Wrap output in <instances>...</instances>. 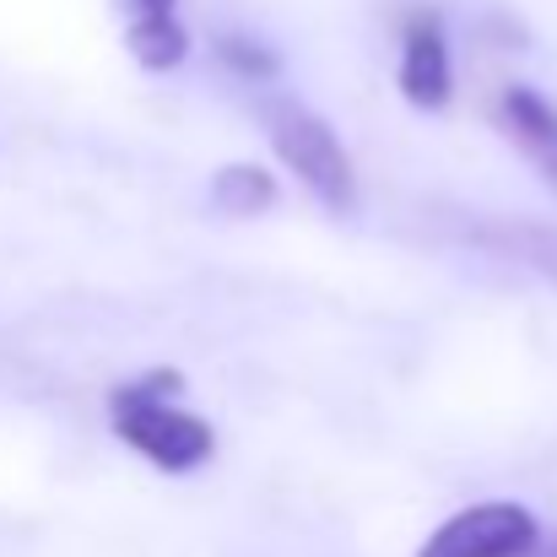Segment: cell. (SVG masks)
I'll use <instances>...</instances> for the list:
<instances>
[{"mask_svg":"<svg viewBox=\"0 0 557 557\" xmlns=\"http://www.w3.org/2000/svg\"><path fill=\"white\" fill-rule=\"evenodd\" d=\"M504 238H509V249H515L520 260H531L536 271H547L557 282V233L553 227H525V222H515V227H504Z\"/></svg>","mask_w":557,"mask_h":557,"instance_id":"8","label":"cell"},{"mask_svg":"<svg viewBox=\"0 0 557 557\" xmlns=\"http://www.w3.org/2000/svg\"><path fill=\"white\" fill-rule=\"evenodd\" d=\"M174 389V373L158 369L141 384H125L114 389L109 411H114V433L141 449L158 471H195L206 455H211V428L200 417H189L180 406H169L163 395Z\"/></svg>","mask_w":557,"mask_h":557,"instance_id":"1","label":"cell"},{"mask_svg":"<svg viewBox=\"0 0 557 557\" xmlns=\"http://www.w3.org/2000/svg\"><path fill=\"white\" fill-rule=\"evenodd\" d=\"M265 131H271L276 158L304 180V189L314 200H325L331 211H347L352 206V195H358L352 158H347V147L336 141V131L320 114H309L298 103H271L265 109Z\"/></svg>","mask_w":557,"mask_h":557,"instance_id":"2","label":"cell"},{"mask_svg":"<svg viewBox=\"0 0 557 557\" xmlns=\"http://www.w3.org/2000/svg\"><path fill=\"white\" fill-rule=\"evenodd\" d=\"M222 60H233L244 76H265V71L276 65V54H265V49H255V44H244V38H222Z\"/></svg>","mask_w":557,"mask_h":557,"instance_id":"9","label":"cell"},{"mask_svg":"<svg viewBox=\"0 0 557 557\" xmlns=\"http://www.w3.org/2000/svg\"><path fill=\"white\" fill-rule=\"evenodd\" d=\"M547 169H553V180H557V147H553V152H547Z\"/></svg>","mask_w":557,"mask_h":557,"instance_id":"11","label":"cell"},{"mask_svg":"<svg viewBox=\"0 0 557 557\" xmlns=\"http://www.w3.org/2000/svg\"><path fill=\"white\" fill-rule=\"evenodd\" d=\"M131 49H136L141 65L174 71V65L189 54V33L174 22V11H141L136 27H131Z\"/></svg>","mask_w":557,"mask_h":557,"instance_id":"5","label":"cell"},{"mask_svg":"<svg viewBox=\"0 0 557 557\" xmlns=\"http://www.w3.org/2000/svg\"><path fill=\"white\" fill-rule=\"evenodd\" d=\"M542 542L531 509L520 504H471L444 520L417 557H531Z\"/></svg>","mask_w":557,"mask_h":557,"instance_id":"3","label":"cell"},{"mask_svg":"<svg viewBox=\"0 0 557 557\" xmlns=\"http://www.w3.org/2000/svg\"><path fill=\"white\" fill-rule=\"evenodd\" d=\"M531 557H557V547H547V553H531Z\"/></svg>","mask_w":557,"mask_h":557,"instance_id":"12","label":"cell"},{"mask_svg":"<svg viewBox=\"0 0 557 557\" xmlns=\"http://www.w3.org/2000/svg\"><path fill=\"white\" fill-rule=\"evenodd\" d=\"M504 109H509L515 131H520L536 152H553L557 147V109L542 98V92H531V87H509V92H504Z\"/></svg>","mask_w":557,"mask_h":557,"instance_id":"7","label":"cell"},{"mask_svg":"<svg viewBox=\"0 0 557 557\" xmlns=\"http://www.w3.org/2000/svg\"><path fill=\"white\" fill-rule=\"evenodd\" d=\"M141 11H174V0H136Z\"/></svg>","mask_w":557,"mask_h":557,"instance_id":"10","label":"cell"},{"mask_svg":"<svg viewBox=\"0 0 557 557\" xmlns=\"http://www.w3.org/2000/svg\"><path fill=\"white\" fill-rule=\"evenodd\" d=\"M400 92L417 103V109H444L449 92H455V76H449V49H444V33L433 16H417L406 27V54H400Z\"/></svg>","mask_w":557,"mask_h":557,"instance_id":"4","label":"cell"},{"mask_svg":"<svg viewBox=\"0 0 557 557\" xmlns=\"http://www.w3.org/2000/svg\"><path fill=\"white\" fill-rule=\"evenodd\" d=\"M211 195H216V206L222 211H265L271 200H276V185H271V174L265 169H255V163H233V169H222L216 180H211Z\"/></svg>","mask_w":557,"mask_h":557,"instance_id":"6","label":"cell"}]
</instances>
